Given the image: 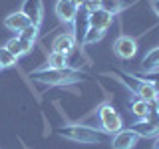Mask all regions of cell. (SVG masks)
Instances as JSON below:
<instances>
[{
    "label": "cell",
    "instance_id": "cell-1",
    "mask_svg": "<svg viewBox=\"0 0 159 149\" xmlns=\"http://www.w3.org/2000/svg\"><path fill=\"white\" fill-rule=\"evenodd\" d=\"M60 135L70 139L76 143H84V145H93V143H107L111 135L103 131L102 127L96 129L92 125H84V123H70L64 129H60Z\"/></svg>",
    "mask_w": 159,
    "mask_h": 149
},
{
    "label": "cell",
    "instance_id": "cell-2",
    "mask_svg": "<svg viewBox=\"0 0 159 149\" xmlns=\"http://www.w3.org/2000/svg\"><path fill=\"white\" fill-rule=\"evenodd\" d=\"M86 78L80 70L72 68H62V70H54V68H38L36 72H32V79H36L40 84L46 86H70V84L82 82Z\"/></svg>",
    "mask_w": 159,
    "mask_h": 149
},
{
    "label": "cell",
    "instance_id": "cell-3",
    "mask_svg": "<svg viewBox=\"0 0 159 149\" xmlns=\"http://www.w3.org/2000/svg\"><path fill=\"white\" fill-rule=\"evenodd\" d=\"M98 119L102 123V129L107 131L109 135H113L119 129H123V117L111 103H102L98 107Z\"/></svg>",
    "mask_w": 159,
    "mask_h": 149
},
{
    "label": "cell",
    "instance_id": "cell-4",
    "mask_svg": "<svg viewBox=\"0 0 159 149\" xmlns=\"http://www.w3.org/2000/svg\"><path fill=\"white\" fill-rule=\"evenodd\" d=\"M129 129H133L139 137H157L159 135V115H157V111H149L143 119H137Z\"/></svg>",
    "mask_w": 159,
    "mask_h": 149
},
{
    "label": "cell",
    "instance_id": "cell-5",
    "mask_svg": "<svg viewBox=\"0 0 159 149\" xmlns=\"http://www.w3.org/2000/svg\"><path fill=\"white\" fill-rule=\"evenodd\" d=\"M113 52H116V56L119 60H131V58H135V54H137V40L131 38V36L121 34V36L113 42Z\"/></svg>",
    "mask_w": 159,
    "mask_h": 149
},
{
    "label": "cell",
    "instance_id": "cell-6",
    "mask_svg": "<svg viewBox=\"0 0 159 149\" xmlns=\"http://www.w3.org/2000/svg\"><path fill=\"white\" fill-rule=\"evenodd\" d=\"M78 4L74 0H58L56 6H54V12H56L58 20L62 24H74L78 18Z\"/></svg>",
    "mask_w": 159,
    "mask_h": 149
},
{
    "label": "cell",
    "instance_id": "cell-7",
    "mask_svg": "<svg viewBox=\"0 0 159 149\" xmlns=\"http://www.w3.org/2000/svg\"><path fill=\"white\" fill-rule=\"evenodd\" d=\"M109 141H111L113 149H133L139 141V135L133 129H119L117 133H113Z\"/></svg>",
    "mask_w": 159,
    "mask_h": 149
},
{
    "label": "cell",
    "instance_id": "cell-8",
    "mask_svg": "<svg viewBox=\"0 0 159 149\" xmlns=\"http://www.w3.org/2000/svg\"><path fill=\"white\" fill-rule=\"evenodd\" d=\"M22 12L30 18V22L34 26H42L44 22V2L42 0H24L22 4Z\"/></svg>",
    "mask_w": 159,
    "mask_h": 149
},
{
    "label": "cell",
    "instance_id": "cell-9",
    "mask_svg": "<svg viewBox=\"0 0 159 149\" xmlns=\"http://www.w3.org/2000/svg\"><path fill=\"white\" fill-rule=\"evenodd\" d=\"M76 50V36L72 32H64V34H58L52 42V52H60V54H70Z\"/></svg>",
    "mask_w": 159,
    "mask_h": 149
},
{
    "label": "cell",
    "instance_id": "cell-10",
    "mask_svg": "<svg viewBox=\"0 0 159 149\" xmlns=\"http://www.w3.org/2000/svg\"><path fill=\"white\" fill-rule=\"evenodd\" d=\"M30 18L26 14L22 12V10H16V12H10L6 18H4V28L10 30V32H20V30H24L26 26H30Z\"/></svg>",
    "mask_w": 159,
    "mask_h": 149
},
{
    "label": "cell",
    "instance_id": "cell-11",
    "mask_svg": "<svg viewBox=\"0 0 159 149\" xmlns=\"http://www.w3.org/2000/svg\"><path fill=\"white\" fill-rule=\"evenodd\" d=\"M111 22H113V14H109L102 8H98V10H93V12L88 14V26H92V28L107 30L111 26Z\"/></svg>",
    "mask_w": 159,
    "mask_h": 149
},
{
    "label": "cell",
    "instance_id": "cell-12",
    "mask_svg": "<svg viewBox=\"0 0 159 149\" xmlns=\"http://www.w3.org/2000/svg\"><path fill=\"white\" fill-rule=\"evenodd\" d=\"M32 46H34V42H30V40H24V38H10L6 44H4V48H8V52H12L16 58H22V56H26V54L32 52Z\"/></svg>",
    "mask_w": 159,
    "mask_h": 149
},
{
    "label": "cell",
    "instance_id": "cell-13",
    "mask_svg": "<svg viewBox=\"0 0 159 149\" xmlns=\"http://www.w3.org/2000/svg\"><path fill=\"white\" fill-rule=\"evenodd\" d=\"M159 70V48H151L143 56L141 64H139V72L141 74H155Z\"/></svg>",
    "mask_w": 159,
    "mask_h": 149
},
{
    "label": "cell",
    "instance_id": "cell-14",
    "mask_svg": "<svg viewBox=\"0 0 159 149\" xmlns=\"http://www.w3.org/2000/svg\"><path fill=\"white\" fill-rule=\"evenodd\" d=\"M68 58L66 54H60V52H50L48 54V62H46V66H42V68H54V70H62V68H68L70 64H68Z\"/></svg>",
    "mask_w": 159,
    "mask_h": 149
},
{
    "label": "cell",
    "instance_id": "cell-15",
    "mask_svg": "<svg viewBox=\"0 0 159 149\" xmlns=\"http://www.w3.org/2000/svg\"><path fill=\"white\" fill-rule=\"evenodd\" d=\"M127 0H99V8L102 10H106V12H109V14H119L123 8L127 6Z\"/></svg>",
    "mask_w": 159,
    "mask_h": 149
},
{
    "label": "cell",
    "instance_id": "cell-16",
    "mask_svg": "<svg viewBox=\"0 0 159 149\" xmlns=\"http://www.w3.org/2000/svg\"><path fill=\"white\" fill-rule=\"evenodd\" d=\"M106 32H107V30H99V28H92V26H88L86 34H84V44H86V46H89V44H98L99 40H103Z\"/></svg>",
    "mask_w": 159,
    "mask_h": 149
},
{
    "label": "cell",
    "instance_id": "cell-17",
    "mask_svg": "<svg viewBox=\"0 0 159 149\" xmlns=\"http://www.w3.org/2000/svg\"><path fill=\"white\" fill-rule=\"evenodd\" d=\"M131 111H133V115H135L137 119H143L149 113V103L147 102H143V99H133L131 102Z\"/></svg>",
    "mask_w": 159,
    "mask_h": 149
},
{
    "label": "cell",
    "instance_id": "cell-18",
    "mask_svg": "<svg viewBox=\"0 0 159 149\" xmlns=\"http://www.w3.org/2000/svg\"><path fill=\"white\" fill-rule=\"evenodd\" d=\"M18 62V58L14 56L12 52H8V48H0V64H2V68H14Z\"/></svg>",
    "mask_w": 159,
    "mask_h": 149
},
{
    "label": "cell",
    "instance_id": "cell-19",
    "mask_svg": "<svg viewBox=\"0 0 159 149\" xmlns=\"http://www.w3.org/2000/svg\"><path fill=\"white\" fill-rule=\"evenodd\" d=\"M38 34H40V28L34 26V24H30V26H26L24 30H20L18 36L24 38V40H30V42H36V40H38Z\"/></svg>",
    "mask_w": 159,
    "mask_h": 149
},
{
    "label": "cell",
    "instance_id": "cell-20",
    "mask_svg": "<svg viewBox=\"0 0 159 149\" xmlns=\"http://www.w3.org/2000/svg\"><path fill=\"white\" fill-rule=\"evenodd\" d=\"M151 8H153V12L159 16V0H151Z\"/></svg>",
    "mask_w": 159,
    "mask_h": 149
},
{
    "label": "cell",
    "instance_id": "cell-21",
    "mask_svg": "<svg viewBox=\"0 0 159 149\" xmlns=\"http://www.w3.org/2000/svg\"><path fill=\"white\" fill-rule=\"evenodd\" d=\"M74 2L78 4V8H82V6H84L86 2H98V0H74Z\"/></svg>",
    "mask_w": 159,
    "mask_h": 149
},
{
    "label": "cell",
    "instance_id": "cell-22",
    "mask_svg": "<svg viewBox=\"0 0 159 149\" xmlns=\"http://www.w3.org/2000/svg\"><path fill=\"white\" fill-rule=\"evenodd\" d=\"M153 149H159V135L155 137V141H153Z\"/></svg>",
    "mask_w": 159,
    "mask_h": 149
},
{
    "label": "cell",
    "instance_id": "cell-23",
    "mask_svg": "<svg viewBox=\"0 0 159 149\" xmlns=\"http://www.w3.org/2000/svg\"><path fill=\"white\" fill-rule=\"evenodd\" d=\"M0 70H4V68H2V64H0Z\"/></svg>",
    "mask_w": 159,
    "mask_h": 149
},
{
    "label": "cell",
    "instance_id": "cell-24",
    "mask_svg": "<svg viewBox=\"0 0 159 149\" xmlns=\"http://www.w3.org/2000/svg\"><path fill=\"white\" fill-rule=\"evenodd\" d=\"M157 115H159V107H157Z\"/></svg>",
    "mask_w": 159,
    "mask_h": 149
}]
</instances>
